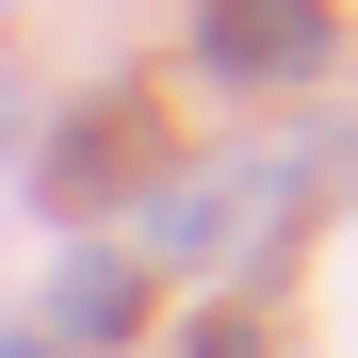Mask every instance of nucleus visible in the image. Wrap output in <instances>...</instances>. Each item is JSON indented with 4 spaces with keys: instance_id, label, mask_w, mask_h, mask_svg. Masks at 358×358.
<instances>
[{
    "instance_id": "f03ea898",
    "label": "nucleus",
    "mask_w": 358,
    "mask_h": 358,
    "mask_svg": "<svg viewBox=\"0 0 358 358\" xmlns=\"http://www.w3.org/2000/svg\"><path fill=\"white\" fill-rule=\"evenodd\" d=\"M196 358H245V342H196Z\"/></svg>"
},
{
    "instance_id": "f257e3e1",
    "label": "nucleus",
    "mask_w": 358,
    "mask_h": 358,
    "mask_svg": "<svg viewBox=\"0 0 358 358\" xmlns=\"http://www.w3.org/2000/svg\"><path fill=\"white\" fill-rule=\"evenodd\" d=\"M196 49H212V66H245V82L326 66V0H212V17H196Z\"/></svg>"
}]
</instances>
